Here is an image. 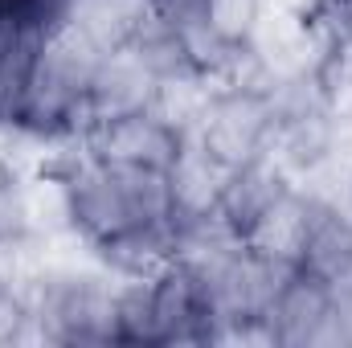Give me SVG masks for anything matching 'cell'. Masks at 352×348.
I'll list each match as a JSON object with an SVG mask.
<instances>
[{
    "mask_svg": "<svg viewBox=\"0 0 352 348\" xmlns=\"http://www.w3.org/2000/svg\"><path fill=\"white\" fill-rule=\"evenodd\" d=\"M29 295L37 340L50 345H115V287L107 274L58 266L45 270Z\"/></svg>",
    "mask_w": 352,
    "mask_h": 348,
    "instance_id": "7a4b0ae2",
    "label": "cell"
},
{
    "mask_svg": "<svg viewBox=\"0 0 352 348\" xmlns=\"http://www.w3.org/2000/svg\"><path fill=\"white\" fill-rule=\"evenodd\" d=\"M316 78L328 94L340 127H352V37L328 41L320 62H316Z\"/></svg>",
    "mask_w": 352,
    "mask_h": 348,
    "instance_id": "9a60e30c",
    "label": "cell"
},
{
    "mask_svg": "<svg viewBox=\"0 0 352 348\" xmlns=\"http://www.w3.org/2000/svg\"><path fill=\"white\" fill-rule=\"evenodd\" d=\"M295 184V176L287 173L278 160H250L242 168H230L226 184H221V197H217V221L230 238L246 242L254 234V226L266 217V209Z\"/></svg>",
    "mask_w": 352,
    "mask_h": 348,
    "instance_id": "ba28073f",
    "label": "cell"
},
{
    "mask_svg": "<svg viewBox=\"0 0 352 348\" xmlns=\"http://www.w3.org/2000/svg\"><path fill=\"white\" fill-rule=\"evenodd\" d=\"M344 205H349V213H352V164H349V173H344Z\"/></svg>",
    "mask_w": 352,
    "mask_h": 348,
    "instance_id": "d6986e66",
    "label": "cell"
},
{
    "mask_svg": "<svg viewBox=\"0 0 352 348\" xmlns=\"http://www.w3.org/2000/svg\"><path fill=\"white\" fill-rule=\"evenodd\" d=\"M102 50L82 41L74 29H58L54 37H45L12 135L37 140V144L82 140L90 127V74Z\"/></svg>",
    "mask_w": 352,
    "mask_h": 348,
    "instance_id": "6da1fadb",
    "label": "cell"
},
{
    "mask_svg": "<svg viewBox=\"0 0 352 348\" xmlns=\"http://www.w3.org/2000/svg\"><path fill=\"white\" fill-rule=\"evenodd\" d=\"M316 205H320V193L316 188H303L299 180L266 209V217L254 226V234L246 238V246H254L266 262L291 270L303 262L307 250V234H311V221H316Z\"/></svg>",
    "mask_w": 352,
    "mask_h": 348,
    "instance_id": "9c48e42d",
    "label": "cell"
},
{
    "mask_svg": "<svg viewBox=\"0 0 352 348\" xmlns=\"http://www.w3.org/2000/svg\"><path fill=\"white\" fill-rule=\"evenodd\" d=\"M33 205L29 184L21 180L16 164L0 156V250H16L33 238Z\"/></svg>",
    "mask_w": 352,
    "mask_h": 348,
    "instance_id": "4fadbf2b",
    "label": "cell"
},
{
    "mask_svg": "<svg viewBox=\"0 0 352 348\" xmlns=\"http://www.w3.org/2000/svg\"><path fill=\"white\" fill-rule=\"evenodd\" d=\"M324 4H352V0H324Z\"/></svg>",
    "mask_w": 352,
    "mask_h": 348,
    "instance_id": "ffe728a7",
    "label": "cell"
},
{
    "mask_svg": "<svg viewBox=\"0 0 352 348\" xmlns=\"http://www.w3.org/2000/svg\"><path fill=\"white\" fill-rule=\"evenodd\" d=\"M156 345H213L221 340L205 270L192 254H173L156 274H148Z\"/></svg>",
    "mask_w": 352,
    "mask_h": 348,
    "instance_id": "277c9868",
    "label": "cell"
},
{
    "mask_svg": "<svg viewBox=\"0 0 352 348\" xmlns=\"http://www.w3.org/2000/svg\"><path fill=\"white\" fill-rule=\"evenodd\" d=\"M213 21H217V29H226L230 37L258 41L263 0H213Z\"/></svg>",
    "mask_w": 352,
    "mask_h": 348,
    "instance_id": "ac0fdd59",
    "label": "cell"
},
{
    "mask_svg": "<svg viewBox=\"0 0 352 348\" xmlns=\"http://www.w3.org/2000/svg\"><path fill=\"white\" fill-rule=\"evenodd\" d=\"M148 17H152V0H74L66 29H74L82 41L107 54L127 45Z\"/></svg>",
    "mask_w": 352,
    "mask_h": 348,
    "instance_id": "8fae6325",
    "label": "cell"
},
{
    "mask_svg": "<svg viewBox=\"0 0 352 348\" xmlns=\"http://www.w3.org/2000/svg\"><path fill=\"white\" fill-rule=\"evenodd\" d=\"M160 87L164 83L156 78V70L131 45L107 50L90 74V127L135 111H152L160 102Z\"/></svg>",
    "mask_w": 352,
    "mask_h": 348,
    "instance_id": "52a82bcc",
    "label": "cell"
},
{
    "mask_svg": "<svg viewBox=\"0 0 352 348\" xmlns=\"http://www.w3.org/2000/svg\"><path fill=\"white\" fill-rule=\"evenodd\" d=\"M152 17L164 21L173 33L188 37V33L213 25V0H152Z\"/></svg>",
    "mask_w": 352,
    "mask_h": 348,
    "instance_id": "e0dca14e",
    "label": "cell"
},
{
    "mask_svg": "<svg viewBox=\"0 0 352 348\" xmlns=\"http://www.w3.org/2000/svg\"><path fill=\"white\" fill-rule=\"evenodd\" d=\"M188 140L192 135L180 123H173L160 107H152V111H135V115L107 119V123L87 127L82 148L94 160L115 164V168L168 176V168L180 160V152L188 148Z\"/></svg>",
    "mask_w": 352,
    "mask_h": 348,
    "instance_id": "5b68a950",
    "label": "cell"
},
{
    "mask_svg": "<svg viewBox=\"0 0 352 348\" xmlns=\"http://www.w3.org/2000/svg\"><path fill=\"white\" fill-rule=\"evenodd\" d=\"M74 0H0V33H37L54 37L66 29Z\"/></svg>",
    "mask_w": 352,
    "mask_h": 348,
    "instance_id": "5bb4252c",
    "label": "cell"
},
{
    "mask_svg": "<svg viewBox=\"0 0 352 348\" xmlns=\"http://www.w3.org/2000/svg\"><path fill=\"white\" fill-rule=\"evenodd\" d=\"M303 270L320 274L324 283L344 274L352 266V213L349 205L332 201L320 193V205H316V221H311V234H307V250H303Z\"/></svg>",
    "mask_w": 352,
    "mask_h": 348,
    "instance_id": "7c38bea8",
    "label": "cell"
},
{
    "mask_svg": "<svg viewBox=\"0 0 352 348\" xmlns=\"http://www.w3.org/2000/svg\"><path fill=\"white\" fill-rule=\"evenodd\" d=\"M25 340H37V324H33L29 295L0 279V348L25 345Z\"/></svg>",
    "mask_w": 352,
    "mask_h": 348,
    "instance_id": "2e32d148",
    "label": "cell"
},
{
    "mask_svg": "<svg viewBox=\"0 0 352 348\" xmlns=\"http://www.w3.org/2000/svg\"><path fill=\"white\" fill-rule=\"evenodd\" d=\"M226 184V168L188 140L173 168H168V197H173V221L192 226V221H213L217 217V197Z\"/></svg>",
    "mask_w": 352,
    "mask_h": 348,
    "instance_id": "30bf717a",
    "label": "cell"
},
{
    "mask_svg": "<svg viewBox=\"0 0 352 348\" xmlns=\"http://www.w3.org/2000/svg\"><path fill=\"white\" fill-rule=\"evenodd\" d=\"M274 107L263 83H217L197 119L192 144H201L226 173L270 156Z\"/></svg>",
    "mask_w": 352,
    "mask_h": 348,
    "instance_id": "3957f363",
    "label": "cell"
},
{
    "mask_svg": "<svg viewBox=\"0 0 352 348\" xmlns=\"http://www.w3.org/2000/svg\"><path fill=\"white\" fill-rule=\"evenodd\" d=\"M332 291L320 274L303 270V266H291L270 303H266V316H263V332H266V345H278V348H316V345H328V332H332Z\"/></svg>",
    "mask_w": 352,
    "mask_h": 348,
    "instance_id": "8992f818",
    "label": "cell"
}]
</instances>
